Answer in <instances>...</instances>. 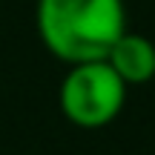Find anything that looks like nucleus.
<instances>
[{
	"label": "nucleus",
	"mask_w": 155,
	"mask_h": 155,
	"mask_svg": "<svg viewBox=\"0 0 155 155\" xmlns=\"http://www.w3.org/2000/svg\"><path fill=\"white\" fill-rule=\"evenodd\" d=\"M35 20L40 43L69 66L106 61L127 32L124 0H38Z\"/></svg>",
	"instance_id": "nucleus-1"
},
{
	"label": "nucleus",
	"mask_w": 155,
	"mask_h": 155,
	"mask_svg": "<svg viewBox=\"0 0 155 155\" xmlns=\"http://www.w3.org/2000/svg\"><path fill=\"white\" fill-rule=\"evenodd\" d=\"M61 112L83 129L112 124L127 104V83L106 61H89L69 66L58 92Z\"/></svg>",
	"instance_id": "nucleus-2"
},
{
	"label": "nucleus",
	"mask_w": 155,
	"mask_h": 155,
	"mask_svg": "<svg viewBox=\"0 0 155 155\" xmlns=\"http://www.w3.org/2000/svg\"><path fill=\"white\" fill-rule=\"evenodd\" d=\"M106 63L127 86H138L155 78V43L144 35L124 32L106 55Z\"/></svg>",
	"instance_id": "nucleus-3"
}]
</instances>
